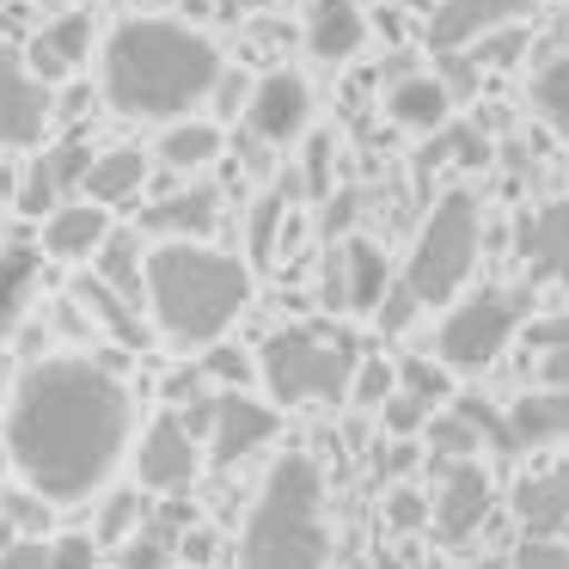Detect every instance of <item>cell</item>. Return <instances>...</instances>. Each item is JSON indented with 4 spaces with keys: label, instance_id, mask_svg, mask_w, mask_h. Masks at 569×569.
I'll list each match as a JSON object with an SVG mask.
<instances>
[{
    "label": "cell",
    "instance_id": "obj_1",
    "mask_svg": "<svg viewBox=\"0 0 569 569\" xmlns=\"http://www.w3.org/2000/svg\"><path fill=\"white\" fill-rule=\"evenodd\" d=\"M129 422L136 405L104 361L56 356L19 380L7 410V459L43 502H80L117 471Z\"/></svg>",
    "mask_w": 569,
    "mask_h": 569
},
{
    "label": "cell",
    "instance_id": "obj_2",
    "mask_svg": "<svg viewBox=\"0 0 569 569\" xmlns=\"http://www.w3.org/2000/svg\"><path fill=\"white\" fill-rule=\"evenodd\" d=\"M221 80V56L202 31L172 19H129L104 43V99L123 117L197 111Z\"/></svg>",
    "mask_w": 569,
    "mask_h": 569
},
{
    "label": "cell",
    "instance_id": "obj_3",
    "mask_svg": "<svg viewBox=\"0 0 569 569\" xmlns=\"http://www.w3.org/2000/svg\"><path fill=\"white\" fill-rule=\"evenodd\" d=\"M251 300V270L227 251L202 246V239H160V251L148 258V295L141 307H153L172 343L202 349L246 312Z\"/></svg>",
    "mask_w": 569,
    "mask_h": 569
},
{
    "label": "cell",
    "instance_id": "obj_4",
    "mask_svg": "<svg viewBox=\"0 0 569 569\" xmlns=\"http://www.w3.org/2000/svg\"><path fill=\"white\" fill-rule=\"evenodd\" d=\"M325 557H331L325 478L307 453H282L246 515L239 569H325Z\"/></svg>",
    "mask_w": 569,
    "mask_h": 569
},
{
    "label": "cell",
    "instance_id": "obj_5",
    "mask_svg": "<svg viewBox=\"0 0 569 569\" xmlns=\"http://www.w3.org/2000/svg\"><path fill=\"white\" fill-rule=\"evenodd\" d=\"M356 343L331 331H312V325H295V331H276L258 356V373L270 386L276 405H337L349 398V373H356Z\"/></svg>",
    "mask_w": 569,
    "mask_h": 569
},
{
    "label": "cell",
    "instance_id": "obj_6",
    "mask_svg": "<svg viewBox=\"0 0 569 569\" xmlns=\"http://www.w3.org/2000/svg\"><path fill=\"white\" fill-rule=\"evenodd\" d=\"M471 263H478V197L471 190H447L429 209L417 246L405 263V288L417 295V307H447L466 288Z\"/></svg>",
    "mask_w": 569,
    "mask_h": 569
},
{
    "label": "cell",
    "instance_id": "obj_7",
    "mask_svg": "<svg viewBox=\"0 0 569 569\" xmlns=\"http://www.w3.org/2000/svg\"><path fill=\"white\" fill-rule=\"evenodd\" d=\"M527 312H532V288H478L441 319L435 356L459 373H483L508 349V337L520 331Z\"/></svg>",
    "mask_w": 569,
    "mask_h": 569
},
{
    "label": "cell",
    "instance_id": "obj_8",
    "mask_svg": "<svg viewBox=\"0 0 569 569\" xmlns=\"http://www.w3.org/2000/svg\"><path fill=\"white\" fill-rule=\"evenodd\" d=\"M50 80H38L13 50H0V148H38L50 129Z\"/></svg>",
    "mask_w": 569,
    "mask_h": 569
},
{
    "label": "cell",
    "instance_id": "obj_9",
    "mask_svg": "<svg viewBox=\"0 0 569 569\" xmlns=\"http://www.w3.org/2000/svg\"><path fill=\"white\" fill-rule=\"evenodd\" d=\"M490 502H496L490 471H483L478 459H453L447 478H441V490H435V502H429V520H435V532H441L447 545H466L471 532L490 520Z\"/></svg>",
    "mask_w": 569,
    "mask_h": 569
},
{
    "label": "cell",
    "instance_id": "obj_10",
    "mask_svg": "<svg viewBox=\"0 0 569 569\" xmlns=\"http://www.w3.org/2000/svg\"><path fill=\"white\" fill-rule=\"evenodd\" d=\"M307 123H312V92H307V80H300V74H288V68H282V74H263L258 87H251L246 129L263 141V148L307 136Z\"/></svg>",
    "mask_w": 569,
    "mask_h": 569
},
{
    "label": "cell",
    "instance_id": "obj_11",
    "mask_svg": "<svg viewBox=\"0 0 569 569\" xmlns=\"http://www.w3.org/2000/svg\"><path fill=\"white\" fill-rule=\"evenodd\" d=\"M515 258L527 282H569V197L539 202L515 227Z\"/></svg>",
    "mask_w": 569,
    "mask_h": 569
},
{
    "label": "cell",
    "instance_id": "obj_12",
    "mask_svg": "<svg viewBox=\"0 0 569 569\" xmlns=\"http://www.w3.org/2000/svg\"><path fill=\"white\" fill-rule=\"evenodd\" d=\"M209 441H214V466H239V459L258 453L263 441H276V410L258 405L246 386H227V392H214Z\"/></svg>",
    "mask_w": 569,
    "mask_h": 569
},
{
    "label": "cell",
    "instance_id": "obj_13",
    "mask_svg": "<svg viewBox=\"0 0 569 569\" xmlns=\"http://www.w3.org/2000/svg\"><path fill=\"white\" fill-rule=\"evenodd\" d=\"M386 295V251L373 239H343L325 263V307L373 312Z\"/></svg>",
    "mask_w": 569,
    "mask_h": 569
},
{
    "label": "cell",
    "instance_id": "obj_14",
    "mask_svg": "<svg viewBox=\"0 0 569 569\" xmlns=\"http://www.w3.org/2000/svg\"><path fill=\"white\" fill-rule=\"evenodd\" d=\"M136 478L160 496L190 490V478H197V435L178 417L148 422V435H141V447H136Z\"/></svg>",
    "mask_w": 569,
    "mask_h": 569
},
{
    "label": "cell",
    "instance_id": "obj_15",
    "mask_svg": "<svg viewBox=\"0 0 569 569\" xmlns=\"http://www.w3.org/2000/svg\"><path fill=\"white\" fill-rule=\"evenodd\" d=\"M527 13H539V0H441L429 13V43L435 50H466L483 31L520 26Z\"/></svg>",
    "mask_w": 569,
    "mask_h": 569
},
{
    "label": "cell",
    "instance_id": "obj_16",
    "mask_svg": "<svg viewBox=\"0 0 569 569\" xmlns=\"http://www.w3.org/2000/svg\"><path fill=\"white\" fill-rule=\"evenodd\" d=\"M92 56V13H56L50 26L31 38L26 68L38 80H74Z\"/></svg>",
    "mask_w": 569,
    "mask_h": 569
},
{
    "label": "cell",
    "instance_id": "obj_17",
    "mask_svg": "<svg viewBox=\"0 0 569 569\" xmlns=\"http://www.w3.org/2000/svg\"><path fill=\"white\" fill-rule=\"evenodd\" d=\"M80 190H87V202H99V209H123V202H136L141 190H148V153H141V148L92 153Z\"/></svg>",
    "mask_w": 569,
    "mask_h": 569
},
{
    "label": "cell",
    "instance_id": "obj_18",
    "mask_svg": "<svg viewBox=\"0 0 569 569\" xmlns=\"http://www.w3.org/2000/svg\"><path fill=\"white\" fill-rule=\"evenodd\" d=\"M368 38V19H361L356 0H312L307 7V50L319 62H349Z\"/></svg>",
    "mask_w": 569,
    "mask_h": 569
},
{
    "label": "cell",
    "instance_id": "obj_19",
    "mask_svg": "<svg viewBox=\"0 0 569 569\" xmlns=\"http://www.w3.org/2000/svg\"><path fill=\"white\" fill-rule=\"evenodd\" d=\"M508 441L515 447H551L569 441V386H545L508 405Z\"/></svg>",
    "mask_w": 569,
    "mask_h": 569
},
{
    "label": "cell",
    "instance_id": "obj_20",
    "mask_svg": "<svg viewBox=\"0 0 569 569\" xmlns=\"http://www.w3.org/2000/svg\"><path fill=\"white\" fill-rule=\"evenodd\" d=\"M214 214H221V197L209 184H190V190L160 197L153 209H141V227L160 239H202V233H214Z\"/></svg>",
    "mask_w": 569,
    "mask_h": 569
},
{
    "label": "cell",
    "instance_id": "obj_21",
    "mask_svg": "<svg viewBox=\"0 0 569 569\" xmlns=\"http://www.w3.org/2000/svg\"><path fill=\"white\" fill-rule=\"evenodd\" d=\"M38 276H43V246H0V337H13L31 312V295H38Z\"/></svg>",
    "mask_w": 569,
    "mask_h": 569
},
{
    "label": "cell",
    "instance_id": "obj_22",
    "mask_svg": "<svg viewBox=\"0 0 569 569\" xmlns=\"http://www.w3.org/2000/svg\"><path fill=\"white\" fill-rule=\"evenodd\" d=\"M74 300L87 307V319L99 325L104 337H117L123 349H148V337H153V331H148V319H141V312H136V300H123L111 282H99V276H87V282L74 288Z\"/></svg>",
    "mask_w": 569,
    "mask_h": 569
},
{
    "label": "cell",
    "instance_id": "obj_23",
    "mask_svg": "<svg viewBox=\"0 0 569 569\" xmlns=\"http://www.w3.org/2000/svg\"><path fill=\"white\" fill-rule=\"evenodd\" d=\"M104 209L99 202H56L43 221V258H92V246L104 239Z\"/></svg>",
    "mask_w": 569,
    "mask_h": 569
},
{
    "label": "cell",
    "instance_id": "obj_24",
    "mask_svg": "<svg viewBox=\"0 0 569 569\" xmlns=\"http://www.w3.org/2000/svg\"><path fill=\"white\" fill-rule=\"evenodd\" d=\"M386 111H392V123L422 129V136H429V129L447 123V111H453V92H447L435 74H398L392 92H386Z\"/></svg>",
    "mask_w": 569,
    "mask_h": 569
},
{
    "label": "cell",
    "instance_id": "obj_25",
    "mask_svg": "<svg viewBox=\"0 0 569 569\" xmlns=\"http://www.w3.org/2000/svg\"><path fill=\"white\" fill-rule=\"evenodd\" d=\"M515 515H520V527L527 532H563L569 527V466H557V471H539V478H527L515 490Z\"/></svg>",
    "mask_w": 569,
    "mask_h": 569
},
{
    "label": "cell",
    "instance_id": "obj_26",
    "mask_svg": "<svg viewBox=\"0 0 569 569\" xmlns=\"http://www.w3.org/2000/svg\"><path fill=\"white\" fill-rule=\"evenodd\" d=\"M92 251H99V282H111L123 300H136V307H141V295H148V251H141V239L136 233H111V227H104V239Z\"/></svg>",
    "mask_w": 569,
    "mask_h": 569
},
{
    "label": "cell",
    "instance_id": "obj_27",
    "mask_svg": "<svg viewBox=\"0 0 569 569\" xmlns=\"http://www.w3.org/2000/svg\"><path fill=\"white\" fill-rule=\"evenodd\" d=\"M160 160L172 166V172H197V166L221 160V129L214 123H172L160 136Z\"/></svg>",
    "mask_w": 569,
    "mask_h": 569
},
{
    "label": "cell",
    "instance_id": "obj_28",
    "mask_svg": "<svg viewBox=\"0 0 569 569\" xmlns=\"http://www.w3.org/2000/svg\"><path fill=\"white\" fill-rule=\"evenodd\" d=\"M429 148H422L417 153V178H429L435 172V166H447V160H453V166H483V160H490V141H483L478 136V129H466V123H441V129H429Z\"/></svg>",
    "mask_w": 569,
    "mask_h": 569
},
{
    "label": "cell",
    "instance_id": "obj_29",
    "mask_svg": "<svg viewBox=\"0 0 569 569\" xmlns=\"http://www.w3.org/2000/svg\"><path fill=\"white\" fill-rule=\"evenodd\" d=\"M282 221H288V197H282V190H263V197L251 202V221H246L251 263H270L276 251H282Z\"/></svg>",
    "mask_w": 569,
    "mask_h": 569
},
{
    "label": "cell",
    "instance_id": "obj_30",
    "mask_svg": "<svg viewBox=\"0 0 569 569\" xmlns=\"http://www.w3.org/2000/svg\"><path fill=\"white\" fill-rule=\"evenodd\" d=\"M178 557V520H160L148 532H129L117 545V569H166Z\"/></svg>",
    "mask_w": 569,
    "mask_h": 569
},
{
    "label": "cell",
    "instance_id": "obj_31",
    "mask_svg": "<svg viewBox=\"0 0 569 569\" xmlns=\"http://www.w3.org/2000/svg\"><path fill=\"white\" fill-rule=\"evenodd\" d=\"M532 111H539L557 136H569V56H557V62L539 68V80H532Z\"/></svg>",
    "mask_w": 569,
    "mask_h": 569
},
{
    "label": "cell",
    "instance_id": "obj_32",
    "mask_svg": "<svg viewBox=\"0 0 569 569\" xmlns=\"http://www.w3.org/2000/svg\"><path fill=\"white\" fill-rule=\"evenodd\" d=\"M56 520V502H43L38 490H7L0 496V527L19 532V539H43Z\"/></svg>",
    "mask_w": 569,
    "mask_h": 569
},
{
    "label": "cell",
    "instance_id": "obj_33",
    "mask_svg": "<svg viewBox=\"0 0 569 569\" xmlns=\"http://www.w3.org/2000/svg\"><path fill=\"white\" fill-rule=\"evenodd\" d=\"M422 429H429V441H435V453H441V459H471V453H483V435L471 429V417H466V410H447V417H429Z\"/></svg>",
    "mask_w": 569,
    "mask_h": 569
},
{
    "label": "cell",
    "instance_id": "obj_34",
    "mask_svg": "<svg viewBox=\"0 0 569 569\" xmlns=\"http://www.w3.org/2000/svg\"><path fill=\"white\" fill-rule=\"evenodd\" d=\"M398 386H405L410 398H422V405H441L447 398V361H429V356H405L398 361V373H392Z\"/></svg>",
    "mask_w": 569,
    "mask_h": 569
},
{
    "label": "cell",
    "instance_id": "obj_35",
    "mask_svg": "<svg viewBox=\"0 0 569 569\" xmlns=\"http://www.w3.org/2000/svg\"><path fill=\"white\" fill-rule=\"evenodd\" d=\"M136 527H141V496H136V490H117V496H104L92 539H99V551H104V545H123Z\"/></svg>",
    "mask_w": 569,
    "mask_h": 569
},
{
    "label": "cell",
    "instance_id": "obj_36",
    "mask_svg": "<svg viewBox=\"0 0 569 569\" xmlns=\"http://www.w3.org/2000/svg\"><path fill=\"white\" fill-rule=\"evenodd\" d=\"M209 356H202V380H221V386H251V373H258V361L246 356V349H233V343H202Z\"/></svg>",
    "mask_w": 569,
    "mask_h": 569
},
{
    "label": "cell",
    "instance_id": "obj_37",
    "mask_svg": "<svg viewBox=\"0 0 569 569\" xmlns=\"http://www.w3.org/2000/svg\"><path fill=\"white\" fill-rule=\"evenodd\" d=\"M43 166H50L56 190L68 197V190H80V178H87V166H92V148H87L80 136H68L62 148H50V153H43Z\"/></svg>",
    "mask_w": 569,
    "mask_h": 569
},
{
    "label": "cell",
    "instance_id": "obj_38",
    "mask_svg": "<svg viewBox=\"0 0 569 569\" xmlns=\"http://www.w3.org/2000/svg\"><path fill=\"white\" fill-rule=\"evenodd\" d=\"M13 202H19V214H50L56 202H62V190H56V178H50V166L43 160H31V172L19 178V190H13Z\"/></svg>",
    "mask_w": 569,
    "mask_h": 569
},
{
    "label": "cell",
    "instance_id": "obj_39",
    "mask_svg": "<svg viewBox=\"0 0 569 569\" xmlns=\"http://www.w3.org/2000/svg\"><path fill=\"white\" fill-rule=\"evenodd\" d=\"M331 160H337V141L331 136H312L307 141V160H300V190H307V197H331Z\"/></svg>",
    "mask_w": 569,
    "mask_h": 569
},
{
    "label": "cell",
    "instance_id": "obj_40",
    "mask_svg": "<svg viewBox=\"0 0 569 569\" xmlns=\"http://www.w3.org/2000/svg\"><path fill=\"white\" fill-rule=\"evenodd\" d=\"M43 551H50V569H99V539L92 532H62Z\"/></svg>",
    "mask_w": 569,
    "mask_h": 569
},
{
    "label": "cell",
    "instance_id": "obj_41",
    "mask_svg": "<svg viewBox=\"0 0 569 569\" xmlns=\"http://www.w3.org/2000/svg\"><path fill=\"white\" fill-rule=\"evenodd\" d=\"M380 417H386V435H422V422H429V405L410 392H386L380 398Z\"/></svg>",
    "mask_w": 569,
    "mask_h": 569
},
{
    "label": "cell",
    "instance_id": "obj_42",
    "mask_svg": "<svg viewBox=\"0 0 569 569\" xmlns=\"http://www.w3.org/2000/svg\"><path fill=\"white\" fill-rule=\"evenodd\" d=\"M386 520H392L398 532H417L422 520H429V496L410 490V483H392V490H386Z\"/></svg>",
    "mask_w": 569,
    "mask_h": 569
},
{
    "label": "cell",
    "instance_id": "obj_43",
    "mask_svg": "<svg viewBox=\"0 0 569 569\" xmlns=\"http://www.w3.org/2000/svg\"><path fill=\"white\" fill-rule=\"evenodd\" d=\"M386 392H392V368H386L380 356L356 361V373H349V398H356V405H380Z\"/></svg>",
    "mask_w": 569,
    "mask_h": 569
},
{
    "label": "cell",
    "instance_id": "obj_44",
    "mask_svg": "<svg viewBox=\"0 0 569 569\" xmlns=\"http://www.w3.org/2000/svg\"><path fill=\"white\" fill-rule=\"evenodd\" d=\"M453 410H466V417H471V429H478L490 447H502V453H515V441H508V417H496V410L483 405V398H453Z\"/></svg>",
    "mask_w": 569,
    "mask_h": 569
},
{
    "label": "cell",
    "instance_id": "obj_45",
    "mask_svg": "<svg viewBox=\"0 0 569 569\" xmlns=\"http://www.w3.org/2000/svg\"><path fill=\"white\" fill-rule=\"evenodd\" d=\"M515 569H569V545H557L551 532H545V539L532 532V539L515 551Z\"/></svg>",
    "mask_w": 569,
    "mask_h": 569
},
{
    "label": "cell",
    "instance_id": "obj_46",
    "mask_svg": "<svg viewBox=\"0 0 569 569\" xmlns=\"http://www.w3.org/2000/svg\"><path fill=\"white\" fill-rule=\"evenodd\" d=\"M373 312H380V331H386V337H398L410 319H417V295H410V288L398 282V288H386V295H380V307H373Z\"/></svg>",
    "mask_w": 569,
    "mask_h": 569
},
{
    "label": "cell",
    "instance_id": "obj_47",
    "mask_svg": "<svg viewBox=\"0 0 569 569\" xmlns=\"http://www.w3.org/2000/svg\"><path fill=\"white\" fill-rule=\"evenodd\" d=\"M0 569H50V551H43V539H13L0 551Z\"/></svg>",
    "mask_w": 569,
    "mask_h": 569
},
{
    "label": "cell",
    "instance_id": "obj_48",
    "mask_svg": "<svg viewBox=\"0 0 569 569\" xmlns=\"http://www.w3.org/2000/svg\"><path fill=\"white\" fill-rule=\"evenodd\" d=\"M410 466H417V447H410V435H392V447H380V478H405Z\"/></svg>",
    "mask_w": 569,
    "mask_h": 569
},
{
    "label": "cell",
    "instance_id": "obj_49",
    "mask_svg": "<svg viewBox=\"0 0 569 569\" xmlns=\"http://www.w3.org/2000/svg\"><path fill=\"white\" fill-rule=\"evenodd\" d=\"M532 343L539 349H569V312H551V319L532 325Z\"/></svg>",
    "mask_w": 569,
    "mask_h": 569
},
{
    "label": "cell",
    "instance_id": "obj_50",
    "mask_svg": "<svg viewBox=\"0 0 569 569\" xmlns=\"http://www.w3.org/2000/svg\"><path fill=\"white\" fill-rule=\"evenodd\" d=\"M178 557H190V563H209L214 557V532H178Z\"/></svg>",
    "mask_w": 569,
    "mask_h": 569
},
{
    "label": "cell",
    "instance_id": "obj_51",
    "mask_svg": "<svg viewBox=\"0 0 569 569\" xmlns=\"http://www.w3.org/2000/svg\"><path fill=\"white\" fill-rule=\"evenodd\" d=\"M539 373H545V386H569V349H545Z\"/></svg>",
    "mask_w": 569,
    "mask_h": 569
},
{
    "label": "cell",
    "instance_id": "obj_52",
    "mask_svg": "<svg viewBox=\"0 0 569 569\" xmlns=\"http://www.w3.org/2000/svg\"><path fill=\"white\" fill-rule=\"evenodd\" d=\"M349 221H356V197H349V190H337V197H331V214H325V233H343Z\"/></svg>",
    "mask_w": 569,
    "mask_h": 569
},
{
    "label": "cell",
    "instance_id": "obj_53",
    "mask_svg": "<svg viewBox=\"0 0 569 569\" xmlns=\"http://www.w3.org/2000/svg\"><path fill=\"white\" fill-rule=\"evenodd\" d=\"M62 111H68V117H87V111H92V87H68V92H62Z\"/></svg>",
    "mask_w": 569,
    "mask_h": 569
},
{
    "label": "cell",
    "instance_id": "obj_54",
    "mask_svg": "<svg viewBox=\"0 0 569 569\" xmlns=\"http://www.w3.org/2000/svg\"><path fill=\"white\" fill-rule=\"evenodd\" d=\"M214 7H221V13H258V7H270V0H214Z\"/></svg>",
    "mask_w": 569,
    "mask_h": 569
},
{
    "label": "cell",
    "instance_id": "obj_55",
    "mask_svg": "<svg viewBox=\"0 0 569 569\" xmlns=\"http://www.w3.org/2000/svg\"><path fill=\"white\" fill-rule=\"evenodd\" d=\"M13 190H19V172H13L7 160H0V197H13Z\"/></svg>",
    "mask_w": 569,
    "mask_h": 569
},
{
    "label": "cell",
    "instance_id": "obj_56",
    "mask_svg": "<svg viewBox=\"0 0 569 569\" xmlns=\"http://www.w3.org/2000/svg\"><path fill=\"white\" fill-rule=\"evenodd\" d=\"M178 7H184L190 19H209V13H214V0H178Z\"/></svg>",
    "mask_w": 569,
    "mask_h": 569
},
{
    "label": "cell",
    "instance_id": "obj_57",
    "mask_svg": "<svg viewBox=\"0 0 569 569\" xmlns=\"http://www.w3.org/2000/svg\"><path fill=\"white\" fill-rule=\"evenodd\" d=\"M471 569H478V563H471Z\"/></svg>",
    "mask_w": 569,
    "mask_h": 569
}]
</instances>
